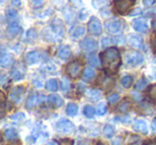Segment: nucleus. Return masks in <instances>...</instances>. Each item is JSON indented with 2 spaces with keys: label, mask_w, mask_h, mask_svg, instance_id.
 <instances>
[{
  "label": "nucleus",
  "mask_w": 156,
  "mask_h": 145,
  "mask_svg": "<svg viewBox=\"0 0 156 145\" xmlns=\"http://www.w3.org/2000/svg\"><path fill=\"white\" fill-rule=\"evenodd\" d=\"M94 112H96V110H94V108L93 106H90V105H86V106L84 107V109H83V113H84V116L88 119L93 118V116H94Z\"/></svg>",
  "instance_id": "7c9ffc66"
},
{
  "label": "nucleus",
  "mask_w": 156,
  "mask_h": 145,
  "mask_svg": "<svg viewBox=\"0 0 156 145\" xmlns=\"http://www.w3.org/2000/svg\"><path fill=\"white\" fill-rule=\"evenodd\" d=\"M122 144V138L121 137H117L113 140L112 145H121Z\"/></svg>",
  "instance_id": "a18cd8bd"
},
{
  "label": "nucleus",
  "mask_w": 156,
  "mask_h": 145,
  "mask_svg": "<svg viewBox=\"0 0 156 145\" xmlns=\"http://www.w3.org/2000/svg\"><path fill=\"white\" fill-rule=\"evenodd\" d=\"M69 2L71 3V5L74 6V8H81V6H83L82 0H69Z\"/></svg>",
  "instance_id": "37998d69"
},
{
  "label": "nucleus",
  "mask_w": 156,
  "mask_h": 145,
  "mask_svg": "<svg viewBox=\"0 0 156 145\" xmlns=\"http://www.w3.org/2000/svg\"><path fill=\"white\" fill-rule=\"evenodd\" d=\"M47 145H58V144L56 143L55 141H51V142H49V143H48Z\"/></svg>",
  "instance_id": "e2e57ef3"
},
{
  "label": "nucleus",
  "mask_w": 156,
  "mask_h": 145,
  "mask_svg": "<svg viewBox=\"0 0 156 145\" xmlns=\"http://www.w3.org/2000/svg\"><path fill=\"white\" fill-rule=\"evenodd\" d=\"M152 27H153V29L156 30V19H155V20H153V21H152Z\"/></svg>",
  "instance_id": "680f3d73"
},
{
  "label": "nucleus",
  "mask_w": 156,
  "mask_h": 145,
  "mask_svg": "<svg viewBox=\"0 0 156 145\" xmlns=\"http://www.w3.org/2000/svg\"><path fill=\"white\" fill-rule=\"evenodd\" d=\"M129 108H131V103H129V101L124 100V101H122L119 105H118L117 111L120 113H126L127 111L129 110Z\"/></svg>",
  "instance_id": "b1692460"
},
{
  "label": "nucleus",
  "mask_w": 156,
  "mask_h": 145,
  "mask_svg": "<svg viewBox=\"0 0 156 145\" xmlns=\"http://www.w3.org/2000/svg\"><path fill=\"white\" fill-rule=\"evenodd\" d=\"M133 128H134V130L138 131V133H149V128H148V125H147V122L144 120H136L133 124Z\"/></svg>",
  "instance_id": "2eb2a0df"
},
{
  "label": "nucleus",
  "mask_w": 156,
  "mask_h": 145,
  "mask_svg": "<svg viewBox=\"0 0 156 145\" xmlns=\"http://www.w3.org/2000/svg\"><path fill=\"white\" fill-rule=\"evenodd\" d=\"M144 145H156V140H149L144 143Z\"/></svg>",
  "instance_id": "864d4df0"
},
{
  "label": "nucleus",
  "mask_w": 156,
  "mask_h": 145,
  "mask_svg": "<svg viewBox=\"0 0 156 145\" xmlns=\"http://www.w3.org/2000/svg\"><path fill=\"white\" fill-rule=\"evenodd\" d=\"M25 91H26V87L23 86V85H19V86L14 87L10 91L9 98H10L13 103H15V104H16V103H18L19 101L21 100V98H23Z\"/></svg>",
  "instance_id": "6e6552de"
},
{
  "label": "nucleus",
  "mask_w": 156,
  "mask_h": 145,
  "mask_svg": "<svg viewBox=\"0 0 156 145\" xmlns=\"http://www.w3.org/2000/svg\"><path fill=\"white\" fill-rule=\"evenodd\" d=\"M50 31L53 33V35L56 37L58 40H61V38H63L64 36V25L62 20L58 18H54L52 20L51 25L49 27Z\"/></svg>",
  "instance_id": "39448f33"
},
{
  "label": "nucleus",
  "mask_w": 156,
  "mask_h": 145,
  "mask_svg": "<svg viewBox=\"0 0 156 145\" xmlns=\"http://www.w3.org/2000/svg\"><path fill=\"white\" fill-rule=\"evenodd\" d=\"M133 28L135 31L139 33H147L148 32V25L144 19H137L133 22Z\"/></svg>",
  "instance_id": "6ab92c4d"
},
{
  "label": "nucleus",
  "mask_w": 156,
  "mask_h": 145,
  "mask_svg": "<svg viewBox=\"0 0 156 145\" xmlns=\"http://www.w3.org/2000/svg\"><path fill=\"white\" fill-rule=\"evenodd\" d=\"M25 118H26V116L23 112H16L10 116L11 120L14 121V122H21V121H23Z\"/></svg>",
  "instance_id": "c9c22d12"
},
{
  "label": "nucleus",
  "mask_w": 156,
  "mask_h": 145,
  "mask_svg": "<svg viewBox=\"0 0 156 145\" xmlns=\"http://www.w3.org/2000/svg\"><path fill=\"white\" fill-rule=\"evenodd\" d=\"M152 129L154 133H156V119H154V121L152 122Z\"/></svg>",
  "instance_id": "bf43d9fd"
},
{
  "label": "nucleus",
  "mask_w": 156,
  "mask_h": 145,
  "mask_svg": "<svg viewBox=\"0 0 156 145\" xmlns=\"http://www.w3.org/2000/svg\"><path fill=\"white\" fill-rule=\"evenodd\" d=\"M46 0H31V5L33 9H39L45 4Z\"/></svg>",
  "instance_id": "4c0bfd02"
},
{
  "label": "nucleus",
  "mask_w": 156,
  "mask_h": 145,
  "mask_svg": "<svg viewBox=\"0 0 156 145\" xmlns=\"http://www.w3.org/2000/svg\"><path fill=\"white\" fill-rule=\"evenodd\" d=\"M44 69H46L47 70V71H49V72H54V70H55V67H54L53 65H52V64H46L45 66H44Z\"/></svg>",
  "instance_id": "c03bdc74"
},
{
  "label": "nucleus",
  "mask_w": 156,
  "mask_h": 145,
  "mask_svg": "<svg viewBox=\"0 0 156 145\" xmlns=\"http://www.w3.org/2000/svg\"><path fill=\"white\" fill-rule=\"evenodd\" d=\"M11 145H14V144H11Z\"/></svg>",
  "instance_id": "774afa93"
},
{
  "label": "nucleus",
  "mask_w": 156,
  "mask_h": 145,
  "mask_svg": "<svg viewBox=\"0 0 156 145\" xmlns=\"http://www.w3.org/2000/svg\"><path fill=\"white\" fill-rule=\"evenodd\" d=\"M47 101L52 107H55V108L61 107L64 104L63 98H61L60 95H58V94H52V95H49L47 98Z\"/></svg>",
  "instance_id": "aec40b11"
},
{
  "label": "nucleus",
  "mask_w": 156,
  "mask_h": 145,
  "mask_svg": "<svg viewBox=\"0 0 156 145\" xmlns=\"http://www.w3.org/2000/svg\"><path fill=\"white\" fill-rule=\"evenodd\" d=\"M94 78V71L91 68H86L83 72V78L85 81H91Z\"/></svg>",
  "instance_id": "2f4dec72"
},
{
  "label": "nucleus",
  "mask_w": 156,
  "mask_h": 145,
  "mask_svg": "<svg viewBox=\"0 0 156 145\" xmlns=\"http://www.w3.org/2000/svg\"><path fill=\"white\" fill-rule=\"evenodd\" d=\"M101 60L103 63V66L106 68L108 71L116 72L118 70L121 63V58H120L119 50L117 48L111 47L106 49L102 54H101Z\"/></svg>",
  "instance_id": "f257e3e1"
},
{
  "label": "nucleus",
  "mask_w": 156,
  "mask_h": 145,
  "mask_svg": "<svg viewBox=\"0 0 156 145\" xmlns=\"http://www.w3.org/2000/svg\"><path fill=\"white\" fill-rule=\"evenodd\" d=\"M1 2H3V0H0V3H1Z\"/></svg>",
  "instance_id": "338daca9"
},
{
  "label": "nucleus",
  "mask_w": 156,
  "mask_h": 145,
  "mask_svg": "<svg viewBox=\"0 0 156 145\" xmlns=\"http://www.w3.org/2000/svg\"><path fill=\"white\" fill-rule=\"evenodd\" d=\"M55 128L58 133H70L74 130V124L69 120H60L55 124Z\"/></svg>",
  "instance_id": "423d86ee"
},
{
  "label": "nucleus",
  "mask_w": 156,
  "mask_h": 145,
  "mask_svg": "<svg viewBox=\"0 0 156 145\" xmlns=\"http://www.w3.org/2000/svg\"><path fill=\"white\" fill-rule=\"evenodd\" d=\"M108 0H93V6L94 9L104 8L108 4Z\"/></svg>",
  "instance_id": "72a5a7b5"
},
{
  "label": "nucleus",
  "mask_w": 156,
  "mask_h": 145,
  "mask_svg": "<svg viewBox=\"0 0 156 145\" xmlns=\"http://www.w3.org/2000/svg\"><path fill=\"white\" fill-rule=\"evenodd\" d=\"M86 95L89 100L98 101L102 98V92H101L99 89H89L88 91L86 92Z\"/></svg>",
  "instance_id": "412c9836"
},
{
  "label": "nucleus",
  "mask_w": 156,
  "mask_h": 145,
  "mask_svg": "<svg viewBox=\"0 0 156 145\" xmlns=\"http://www.w3.org/2000/svg\"><path fill=\"white\" fill-rule=\"evenodd\" d=\"M135 2L136 0H115L114 1V9L118 14L124 15L135 4Z\"/></svg>",
  "instance_id": "7ed1b4c3"
},
{
  "label": "nucleus",
  "mask_w": 156,
  "mask_h": 145,
  "mask_svg": "<svg viewBox=\"0 0 156 145\" xmlns=\"http://www.w3.org/2000/svg\"><path fill=\"white\" fill-rule=\"evenodd\" d=\"M152 43H153V50H154V53L156 54V34L154 35V37H153Z\"/></svg>",
  "instance_id": "13d9d810"
},
{
  "label": "nucleus",
  "mask_w": 156,
  "mask_h": 145,
  "mask_svg": "<svg viewBox=\"0 0 156 145\" xmlns=\"http://www.w3.org/2000/svg\"><path fill=\"white\" fill-rule=\"evenodd\" d=\"M11 3L15 8H20L21 6V0H11Z\"/></svg>",
  "instance_id": "49530a36"
},
{
  "label": "nucleus",
  "mask_w": 156,
  "mask_h": 145,
  "mask_svg": "<svg viewBox=\"0 0 156 145\" xmlns=\"http://www.w3.org/2000/svg\"><path fill=\"white\" fill-rule=\"evenodd\" d=\"M72 53H71V49L68 45H64V46H61L60 49L58 51V56L60 57L61 59H69L71 57Z\"/></svg>",
  "instance_id": "f3484780"
},
{
  "label": "nucleus",
  "mask_w": 156,
  "mask_h": 145,
  "mask_svg": "<svg viewBox=\"0 0 156 145\" xmlns=\"http://www.w3.org/2000/svg\"><path fill=\"white\" fill-rule=\"evenodd\" d=\"M8 109L9 108H6V105H3L2 107H0V119L4 116V113L6 112V110H8Z\"/></svg>",
  "instance_id": "09e8293b"
},
{
  "label": "nucleus",
  "mask_w": 156,
  "mask_h": 145,
  "mask_svg": "<svg viewBox=\"0 0 156 145\" xmlns=\"http://www.w3.org/2000/svg\"><path fill=\"white\" fill-rule=\"evenodd\" d=\"M25 72H26V68L23 64L18 63L15 65L14 69L11 72V76L14 81H20L25 78Z\"/></svg>",
  "instance_id": "9b49d317"
},
{
  "label": "nucleus",
  "mask_w": 156,
  "mask_h": 145,
  "mask_svg": "<svg viewBox=\"0 0 156 145\" xmlns=\"http://www.w3.org/2000/svg\"><path fill=\"white\" fill-rule=\"evenodd\" d=\"M148 80H147L146 78H144L142 76L140 80H138V82L136 83V86H135V89L138 90V91H141V90H144L148 86Z\"/></svg>",
  "instance_id": "a878e982"
},
{
  "label": "nucleus",
  "mask_w": 156,
  "mask_h": 145,
  "mask_svg": "<svg viewBox=\"0 0 156 145\" xmlns=\"http://www.w3.org/2000/svg\"><path fill=\"white\" fill-rule=\"evenodd\" d=\"M4 51H5V48H4L2 45H0V56L3 55L2 53H4Z\"/></svg>",
  "instance_id": "052dcab7"
},
{
  "label": "nucleus",
  "mask_w": 156,
  "mask_h": 145,
  "mask_svg": "<svg viewBox=\"0 0 156 145\" xmlns=\"http://www.w3.org/2000/svg\"><path fill=\"white\" fill-rule=\"evenodd\" d=\"M88 30L93 35H96V36L101 35V33H102V25H101V21L97 17H91L90 18V20L88 22Z\"/></svg>",
  "instance_id": "1a4fd4ad"
},
{
  "label": "nucleus",
  "mask_w": 156,
  "mask_h": 145,
  "mask_svg": "<svg viewBox=\"0 0 156 145\" xmlns=\"http://www.w3.org/2000/svg\"><path fill=\"white\" fill-rule=\"evenodd\" d=\"M85 32H86V29L84 27H76V29L72 31L71 35L73 38H80V37L84 36Z\"/></svg>",
  "instance_id": "bb28decb"
},
{
  "label": "nucleus",
  "mask_w": 156,
  "mask_h": 145,
  "mask_svg": "<svg viewBox=\"0 0 156 145\" xmlns=\"http://www.w3.org/2000/svg\"><path fill=\"white\" fill-rule=\"evenodd\" d=\"M125 61H126L127 65L135 67V66H138L144 63V56L138 51H129L125 55Z\"/></svg>",
  "instance_id": "20e7f679"
},
{
  "label": "nucleus",
  "mask_w": 156,
  "mask_h": 145,
  "mask_svg": "<svg viewBox=\"0 0 156 145\" xmlns=\"http://www.w3.org/2000/svg\"><path fill=\"white\" fill-rule=\"evenodd\" d=\"M114 133H115V128H114V126H112V125H109V124L105 125L104 128H103V135H104V137L112 138Z\"/></svg>",
  "instance_id": "cd10ccee"
},
{
  "label": "nucleus",
  "mask_w": 156,
  "mask_h": 145,
  "mask_svg": "<svg viewBox=\"0 0 156 145\" xmlns=\"http://www.w3.org/2000/svg\"><path fill=\"white\" fill-rule=\"evenodd\" d=\"M97 113L99 116H104L106 113V106L104 104H99L97 107Z\"/></svg>",
  "instance_id": "a19ab883"
},
{
  "label": "nucleus",
  "mask_w": 156,
  "mask_h": 145,
  "mask_svg": "<svg viewBox=\"0 0 156 145\" xmlns=\"http://www.w3.org/2000/svg\"><path fill=\"white\" fill-rule=\"evenodd\" d=\"M4 135H5V138L6 140H9V141H12V140H15L17 138V131L16 129L14 128H9L5 130V133H4Z\"/></svg>",
  "instance_id": "c85d7f7f"
},
{
  "label": "nucleus",
  "mask_w": 156,
  "mask_h": 145,
  "mask_svg": "<svg viewBox=\"0 0 156 145\" xmlns=\"http://www.w3.org/2000/svg\"><path fill=\"white\" fill-rule=\"evenodd\" d=\"M1 142H2V135H1V133H0V144H1Z\"/></svg>",
  "instance_id": "69168bd1"
},
{
  "label": "nucleus",
  "mask_w": 156,
  "mask_h": 145,
  "mask_svg": "<svg viewBox=\"0 0 156 145\" xmlns=\"http://www.w3.org/2000/svg\"><path fill=\"white\" fill-rule=\"evenodd\" d=\"M80 46L81 49L84 52H87V53H94V52H96L98 50V43L94 39L89 38V37H87L84 40L81 41Z\"/></svg>",
  "instance_id": "0eeeda50"
},
{
  "label": "nucleus",
  "mask_w": 156,
  "mask_h": 145,
  "mask_svg": "<svg viewBox=\"0 0 156 145\" xmlns=\"http://www.w3.org/2000/svg\"><path fill=\"white\" fill-rule=\"evenodd\" d=\"M5 16H6V18H8V20L13 21L17 18L18 13H17V11L15 10V9H8L5 12Z\"/></svg>",
  "instance_id": "c756f323"
},
{
  "label": "nucleus",
  "mask_w": 156,
  "mask_h": 145,
  "mask_svg": "<svg viewBox=\"0 0 156 145\" xmlns=\"http://www.w3.org/2000/svg\"><path fill=\"white\" fill-rule=\"evenodd\" d=\"M70 89V82L66 78H62V90L64 92H67Z\"/></svg>",
  "instance_id": "58836bf2"
},
{
  "label": "nucleus",
  "mask_w": 156,
  "mask_h": 145,
  "mask_svg": "<svg viewBox=\"0 0 156 145\" xmlns=\"http://www.w3.org/2000/svg\"><path fill=\"white\" fill-rule=\"evenodd\" d=\"M44 100H45V96H44L43 94L39 95V94H36V93H31L29 95V98H27V101H26V107H27L28 109H32V108H34L38 103H43Z\"/></svg>",
  "instance_id": "9d476101"
},
{
  "label": "nucleus",
  "mask_w": 156,
  "mask_h": 145,
  "mask_svg": "<svg viewBox=\"0 0 156 145\" xmlns=\"http://www.w3.org/2000/svg\"><path fill=\"white\" fill-rule=\"evenodd\" d=\"M6 82H8V76L5 74H1L0 75V84H4Z\"/></svg>",
  "instance_id": "8fccbe9b"
},
{
  "label": "nucleus",
  "mask_w": 156,
  "mask_h": 145,
  "mask_svg": "<svg viewBox=\"0 0 156 145\" xmlns=\"http://www.w3.org/2000/svg\"><path fill=\"white\" fill-rule=\"evenodd\" d=\"M119 94L117 93H112L108 95V98H107V102L109 103V104H115V103H117L118 101H119Z\"/></svg>",
  "instance_id": "e433bc0d"
},
{
  "label": "nucleus",
  "mask_w": 156,
  "mask_h": 145,
  "mask_svg": "<svg viewBox=\"0 0 156 145\" xmlns=\"http://www.w3.org/2000/svg\"><path fill=\"white\" fill-rule=\"evenodd\" d=\"M21 31H23V29H21L20 25L18 22H12L6 29V34L10 37H15L19 33H21Z\"/></svg>",
  "instance_id": "dca6fc26"
},
{
  "label": "nucleus",
  "mask_w": 156,
  "mask_h": 145,
  "mask_svg": "<svg viewBox=\"0 0 156 145\" xmlns=\"http://www.w3.org/2000/svg\"><path fill=\"white\" fill-rule=\"evenodd\" d=\"M122 27H123V22H122L121 20L107 21V22L105 23V28H106V30L108 31L109 33H113V34L119 32V31L122 29Z\"/></svg>",
  "instance_id": "ddd939ff"
},
{
  "label": "nucleus",
  "mask_w": 156,
  "mask_h": 145,
  "mask_svg": "<svg viewBox=\"0 0 156 145\" xmlns=\"http://www.w3.org/2000/svg\"><path fill=\"white\" fill-rule=\"evenodd\" d=\"M37 36H38V34H37V31L35 30L34 28H33V29H30L27 32V38L29 39V40H31V41L36 40Z\"/></svg>",
  "instance_id": "f704fd0d"
},
{
  "label": "nucleus",
  "mask_w": 156,
  "mask_h": 145,
  "mask_svg": "<svg viewBox=\"0 0 156 145\" xmlns=\"http://www.w3.org/2000/svg\"><path fill=\"white\" fill-rule=\"evenodd\" d=\"M61 145H73V141L70 139H64L61 141Z\"/></svg>",
  "instance_id": "de8ad7c7"
},
{
  "label": "nucleus",
  "mask_w": 156,
  "mask_h": 145,
  "mask_svg": "<svg viewBox=\"0 0 156 145\" xmlns=\"http://www.w3.org/2000/svg\"><path fill=\"white\" fill-rule=\"evenodd\" d=\"M99 84L104 88H111L114 85V80H112L107 75H101L99 78Z\"/></svg>",
  "instance_id": "4be33fe9"
},
{
  "label": "nucleus",
  "mask_w": 156,
  "mask_h": 145,
  "mask_svg": "<svg viewBox=\"0 0 156 145\" xmlns=\"http://www.w3.org/2000/svg\"><path fill=\"white\" fill-rule=\"evenodd\" d=\"M2 98H3V94H2L1 92H0V101H1Z\"/></svg>",
  "instance_id": "0e129e2a"
},
{
  "label": "nucleus",
  "mask_w": 156,
  "mask_h": 145,
  "mask_svg": "<svg viewBox=\"0 0 156 145\" xmlns=\"http://www.w3.org/2000/svg\"><path fill=\"white\" fill-rule=\"evenodd\" d=\"M86 15H87V11H85V10L82 11V12H81V14H80V19H81V20H84Z\"/></svg>",
  "instance_id": "5fc2aeb1"
},
{
  "label": "nucleus",
  "mask_w": 156,
  "mask_h": 145,
  "mask_svg": "<svg viewBox=\"0 0 156 145\" xmlns=\"http://www.w3.org/2000/svg\"><path fill=\"white\" fill-rule=\"evenodd\" d=\"M88 63L89 65H91L93 67H99V65H100V61H99V59L97 56H90V57L88 58Z\"/></svg>",
  "instance_id": "ea45409f"
},
{
  "label": "nucleus",
  "mask_w": 156,
  "mask_h": 145,
  "mask_svg": "<svg viewBox=\"0 0 156 145\" xmlns=\"http://www.w3.org/2000/svg\"><path fill=\"white\" fill-rule=\"evenodd\" d=\"M14 63V57L11 53H4L0 56V65L3 68H9Z\"/></svg>",
  "instance_id": "a211bd4d"
},
{
  "label": "nucleus",
  "mask_w": 156,
  "mask_h": 145,
  "mask_svg": "<svg viewBox=\"0 0 156 145\" xmlns=\"http://www.w3.org/2000/svg\"><path fill=\"white\" fill-rule=\"evenodd\" d=\"M146 15H148V16L156 15V9H155V10H150V11H148V12H146Z\"/></svg>",
  "instance_id": "4d7b16f0"
},
{
  "label": "nucleus",
  "mask_w": 156,
  "mask_h": 145,
  "mask_svg": "<svg viewBox=\"0 0 156 145\" xmlns=\"http://www.w3.org/2000/svg\"><path fill=\"white\" fill-rule=\"evenodd\" d=\"M133 82H134V80H133V78L132 76H129V75H125L122 78V80H121V84H122V86H123L124 88H129L133 85Z\"/></svg>",
  "instance_id": "473e14b6"
},
{
  "label": "nucleus",
  "mask_w": 156,
  "mask_h": 145,
  "mask_svg": "<svg viewBox=\"0 0 156 145\" xmlns=\"http://www.w3.org/2000/svg\"><path fill=\"white\" fill-rule=\"evenodd\" d=\"M79 145H91V142L89 140H83L79 143Z\"/></svg>",
  "instance_id": "6e6d98bb"
},
{
  "label": "nucleus",
  "mask_w": 156,
  "mask_h": 145,
  "mask_svg": "<svg viewBox=\"0 0 156 145\" xmlns=\"http://www.w3.org/2000/svg\"><path fill=\"white\" fill-rule=\"evenodd\" d=\"M154 2H155V0H144V5H148V6L153 5V4H154Z\"/></svg>",
  "instance_id": "3c124183"
},
{
  "label": "nucleus",
  "mask_w": 156,
  "mask_h": 145,
  "mask_svg": "<svg viewBox=\"0 0 156 145\" xmlns=\"http://www.w3.org/2000/svg\"><path fill=\"white\" fill-rule=\"evenodd\" d=\"M78 105L74 104V103H69L66 107V113L70 116H74L78 113Z\"/></svg>",
  "instance_id": "393cba45"
},
{
  "label": "nucleus",
  "mask_w": 156,
  "mask_h": 145,
  "mask_svg": "<svg viewBox=\"0 0 156 145\" xmlns=\"http://www.w3.org/2000/svg\"><path fill=\"white\" fill-rule=\"evenodd\" d=\"M46 89L48 91H51V92H55L58 91V83L55 78H51V80L47 81L46 83Z\"/></svg>",
  "instance_id": "5701e85b"
},
{
  "label": "nucleus",
  "mask_w": 156,
  "mask_h": 145,
  "mask_svg": "<svg viewBox=\"0 0 156 145\" xmlns=\"http://www.w3.org/2000/svg\"><path fill=\"white\" fill-rule=\"evenodd\" d=\"M82 69H83V65L81 61L79 60H73L71 63H69L66 66V73L68 74V76L73 80L79 78L82 73Z\"/></svg>",
  "instance_id": "f03ea898"
},
{
  "label": "nucleus",
  "mask_w": 156,
  "mask_h": 145,
  "mask_svg": "<svg viewBox=\"0 0 156 145\" xmlns=\"http://www.w3.org/2000/svg\"><path fill=\"white\" fill-rule=\"evenodd\" d=\"M132 95H133V98H135L136 101H141V95H140L139 93H136V92H134L133 94H132Z\"/></svg>",
  "instance_id": "603ef678"
},
{
  "label": "nucleus",
  "mask_w": 156,
  "mask_h": 145,
  "mask_svg": "<svg viewBox=\"0 0 156 145\" xmlns=\"http://www.w3.org/2000/svg\"><path fill=\"white\" fill-rule=\"evenodd\" d=\"M129 43L132 47L137 48V49H144V39L140 35L137 34H131L129 36Z\"/></svg>",
  "instance_id": "f8f14e48"
},
{
  "label": "nucleus",
  "mask_w": 156,
  "mask_h": 145,
  "mask_svg": "<svg viewBox=\"0 0 156 145\" xmlns=\"http://www.w3.org/2000/svg\"><path fill=\"white\" fill-rule=\"evenodd\" d=\"M41 53L39 51H37V50L29 52L26 55V61H27L28 65H34V64L41 61Z\"/></svg>",
  "instance_id": "4468645a"
},
{
  "label": "nucleus",
  "mask_w": 156,
  "mask_h": 145,
  "mask_svg": "<svg viewBox=\"0 0 156 145\" xmlns=\"http://www.w3.org/2000/svg\"><path fill=\"white\" fill-rule=\"evenodd\" d=\"M148 94L151 98H153L154 101H156V85H153V86H151L149 88Z\"/></svg>",
  "instance_id": "79ce46f5"
}]
</instances>
